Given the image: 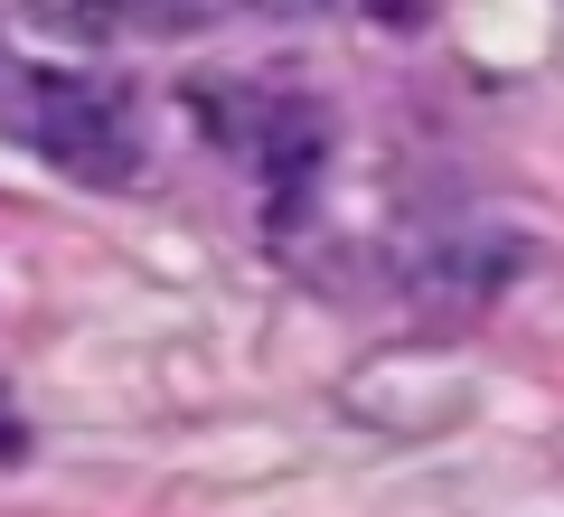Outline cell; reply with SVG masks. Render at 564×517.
I'll return each instance as SVG.
<instances>
[{
	"label": "cell",
	"instance_id": "cell-1",
	"mask_svg": "<svg viewBox=\"0 0 564 517\" xmlns=\"http://www.w3.org/2000/svg\"><path fill=\"white\" fill-rule=\"evenodd\" d=\"M29 141L85 189H132L141 180V122L104 76L39 66V76H29Z\"/></svg>",
	"mask_w": 564,
	"mask_h": 517
},
{
	"label": "cell",
	"instance_id": "cell-2",
	"mask_svg": "<svg viewBox=\"0 0 564 517\" xmlns=\"http://www.w3.org/2000/svg\"><path fill=\"white\" fill-rule=\"evenodd\" d=\"M527 263V236L499 217H443L423 226L414 245H404V292L414 301H443V311H480V301H499L508 282H518Z\"/></svg>",
	"mask_w": 564,
	"mask_h": 517
},
{
	"label": "cell",
	"instance_id": "cell-3",
	"mask_svg": "<svg viewBox=\"0 0 564 517\" xmlns=\"http://www.w3.org/2000/svg\"><path fill=\"white\" fill-rule=\"evenodd\" d=\"M122 29H141V39H198V29L226 20V0H113Z\"/></svg>",
	"mask_w": 564,
	"mask_h": 517
},
{
	"label": "cell",
	"instance_id": "cell-4",
	"mask_svg": "<svg viewBox=\"0 0 564 517\" xmlns=\"http://www.w3.org/2000/svg\"><path fill=\"white\" fill-rule=\"evenodd\" d=\"M29 20H39L47 39H66V47H95V39L122 29V10L113 0H29Z\"/></svg>",
	"mask_w": 564,
	"mask_h": 517
},
{
	"label": "cell",
	"instance_id": "cell-5",
	"mask_svg": "<svg viewBox=\"0 0 564 517\" xmlns=\"http://www.w3.org/2000/svg\"><path fill=\"white\" fill-rule=\"evenodd\" d=\"M282 10H302V20H339V10H358V0H282Z\"/></svg>",
	"mask_w": 564,
	"mask_h": 517
}]
</instances>
